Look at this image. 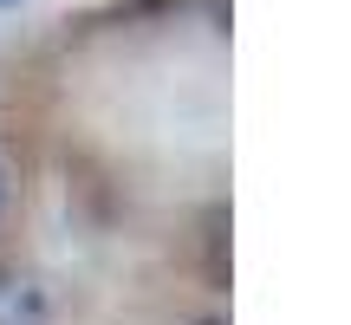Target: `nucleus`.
<instances>
[{"mask_svg": "<svg viewBox=\"0 0 351 325\" xmlns=\"http://www.w3.org/2000/svg\"><path fill=\"white\" fill-rule=\"evenodd\" d=\"M0 202H7V169H0Z\"/></svg>", "mask_w": 351, "mask_h": 325, "instance_id": "obj_1", "label": "nucleus"}, {"mask_svg": "<svg viewBox=\"0 0 351 325\" xmlns=\"http://www.w3.org/2000/svg\"><path fill=\"white\" fill-rule=\"evenodd\" d=\"M0 7H20V0H0Z\"/></svg>", "mask_w": 351, "mask_h": 325, "instance_id": "obj_2", "label": "nucleus"}]
</instances>
